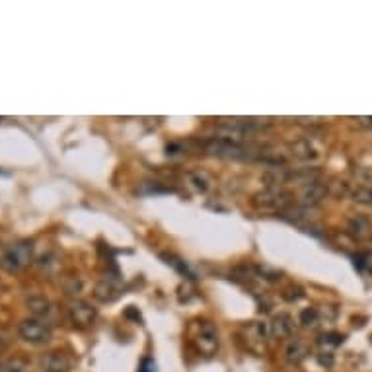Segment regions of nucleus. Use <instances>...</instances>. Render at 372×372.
Here are the masks:
<instances>
[{"label": "nucleus", "mask_w": 372, "mask_h": 372, "mask_svg": "<svg viewBox=\"0 0 372 372\" xmlns=\"http://www.w3.org/2000/svg\"><path fill=\"white\" fill-rule=\"evenodd\" d=\"M263 127L265 123H259L256 119H227L217 127V135L219 138H227L232 143H244L246 138L253 137Z\"/></svg>", "instance_id": "obj_5"}, {"label": "nucleus", "mask_w": 372, "mask_h": 372, "mask_svg": "<svg viewBox=\"0 0 372 372\" xmlns=\"http://www.w3.org/2000/svg\"><path fill=\"white\" fill-rule=\"evenodd\" d=\"M343 340H345V337H343L341 333L325 332L318 337V345H320V351H330V353H332V349L340 347L341 343H343Z\"/></svg>", "instance_id": "obj_19"}, {"label": "nucleus", "mask_w": 372, "mask_h": 372, "mask_svg": "<svg viewBox=\"0 0 372 372\" xmlns=\"http://www.w3.org/2000/svg\"><path fill=\"white\" fill-rule=\"evenodd\" d=\"M65 291L66 294H71V296H78L84 291V279L82 277H71V281L65 284Z\"/></svg>", "instance_id": "obj_23"}, {"label": "nucleus", "mask_w": 372, "mask_h": 372, "mask_svg": "<svg viewBox=\"0 0 372 372\" xmlns=\"http://www.w3.org/2000/svg\"><path fill=\"white\" fill-rule=\"evenodd\" d=\"M242 335H244V341H246V345H248V349L253 351V353H258V355H261V353L265 351L269 337H271V335H269V325L261 324V322L244 324Z\"/></svg>", "instance_id": "obj_7"}, {"label": "nucleus", "mask_w": 372, "mask_h": 372, "mask_svg": "<svg viewBox=\"0 0 372 372\" xmlns=\"http://www.w3.org/2000/svg\"><path fill=\"white\" fill-rule=\"evenodd\" d=\"M316 356H318V363L322 366H332L333 364V353H330V351H320Z\"/></svg>", "instance_id": "obj_26"}, {"label": "nucleus", "mask_w": 372, "mask_h": 372, "mask_svg": "<svg viewBox=\"0 0 372 372\" xmlns=\"http://www.w3.org/2000/svg\"><path fill=\"white\" fill-rule=\"evenodd\" d=\"M40 366L43 372H68L71 371V359L63 351H51L41 356Z\"/></svg>", "instance_id": "obj_12"}, {"label": "nucleus", "mask_w": 372, "mask_h": 372, "mask_svg": "<svg viewBox=\"0 0 372 372\" xmlns=\"http://www.w3.org/2000/svg\"><path fill=\"white\" fill-rule=\"evenodd\" d=\"M347 230H349V234L353 236V238H356V240H363V238H366V236L371 234V230H372L371 219H366V217H363V215H356V217H353V219L349 220Z\"/></svg>", "instance_id": "obj_16"}, {"label": "nucleus", "mask_w": 372, "mask_h": 372, "mask_svg": "<svg viewBox=\"0 0 372 372\" xmlns=\"http://www.w3.org/2000/svg\"><path fill=\"white\" fill-rule=\"evenodd\" d=\"M191 343L205 356L217 355L219 351V330L209 320H197L191 328Z\"/></svg>", "instance_id": "obj_4"}, {"label": "nucleus", "mask_w": 372, "mask_h": 372, "mask_svg": "<svg viewBox=\"0 0 372 372\" xmlns=\"http://www.w3.org/2000/svg\"><path fill=\"white\" fill-rule=\"evenodd\" d=\"M205 152L215 158H224V160H259L263 150H258L253 146L244 145V143H232L227 138L212 137L205 145Z\"/></svg>", "instance_id": "obj_1"}, {"label": "nucleus", "mask_w": 372, "mask_h": 372, "mask_svg": "<svg viewBox=\"0 0 372 372\" xmlns=\"http://www.w3.org/2000/svg\"><path fill=\"white\" fill-rule=\"evenodd\" d=\"M96 316V308L82 299H74L73 302L66 306V318H68V322H71L74 328H88V325L94 324Z\"/></svg>", "instance_id": "obj_8"}, {"label": "nucleus", "mask_w": 372, "mask_h": 372, "mask_svg": "<svg viewBox=\"0 0 372 372\" xmlns=\"http://www.w3.org/2000/svg\"><path fill=\"white\" fill-rule=\"evenodd\" d=\"M294 205V195L284 187H265L251 197V207L265 212H281Z\"/></svg>", "instance_id": "obj_2"}, {"label": "nucleus", "mask_w": 372, "mask_h": 372, "mask_svg": "<svg viewBox=\"0 0 372 372\" xmlns=\"http://www.w3.org/2000/svg\"><path fill=\"white\" fill-rule=\"evenodd\" d=\"M0 372H30V363L25 359L14 356L0 363Z\"/></svg>", "instance_id": "obj_20"}, {"label": "nucleus", "mask_w": 372, "mask_h": 372, "mask_svg": "<svg viewBox=\"0 0 372 372\" xmlns=\"http://www.w3.org/2000/svg\"><path fill=\"white\" fill-rule=\"evenodd\" d=\"M356 125L361 127H366V129H372V117H355Z\"/></svg>", "instance_id": "obj_28"}, {"label": "nucleus", "mask_w": 372, "mask_h": 372, "mask_svg": "<svg viewBox=\"0 0 372 372\" xmlns=\"http://www.w3.org/2000/svg\"><path fill=\"white\" fill-rule=\"evenodd\" d=\"M2 349H4V343H2V340H0V351H2Z\"/></svg>", "instance_id": "obj_29"}, {"label": "nucleus", "mask_w": 372, "mask_h": 372, "mask_svg": "<svg viewBox=\"0 0 372 372\" xmlns=\"http://www.w3.org/2000/svg\"><path fill=\"white\" fill-rule=\"evenodd\" d=\"M353 201L361 203V205H372V186H359L351 193Z\"/></svg>", "instance_id": "obj_21"}, {"label": "nucleus", "mask_w": 372, "mask_h": 372, "mask_svg": "<svg viewBox=\"0 0 372 372\" xmlns=\"http://www.w3.org/2000/svg\"><path fill=\"white\" fill-rule=\"evenodd\" d=\"M289 152L294 160H300V162H312L316 160L320 152L316 145L310 140V138H300V140H294L291 146H289Z\"/></svg>", "instance_id": "obj_14"}, {"label": "nucleus", "mask_w": 372, "mask_h": 372, "mask_svg": "<svg viewBox=\"0 0 372 372\" xmlns=\"http://www.w3.org/2000/svg\"><path fill=\"white\" fill-rule=\"evenodd\" d=\"M269 335L273 340H287L291 337L292 332H294V320H292L289 314H277L271 318L269 322Z\"/></svg>", "instance_id": "obj_11"}, {"label": "nucleus", "mask_w": 372, "mask_h": 372, "mask_svg": "<svg viewBox=\"0 0 372 372\" xmlns=\"http://www.w3.org/2000/svg\"><path fill=\"white\" fill-rule=\"evenodd\" d=\"M325 195H328V186L322 184L320 179H316V181H310V184H304V186L300 187L299 201L302 207L312 209V207L324 201Z\"/></svg>", "instance_id": "obj_9"}, {"label": "nucleus", "mask_w": 372, "mask_h": 372, "mask_svg": "<svg viewBox=\"0 0 372 372\" xmlns=\"http://www.w3.org/2000/svg\"><path fill=\"white\" fill-rule=\"evenodd\" d=\"M40 269L43 271V273H47V275H51V273H55L59 269V259L55 253H47V256H43V258L40 259Z\"/></svg>", "instance_id": "obj_22"}, {"label": "nucleus", "mask_w": 372, "mask_h": 372, "mask_svg": "<svg viewBox=\"0 0 372 372\" xmlns=\"http://www.w3.org/2000/svg\"><path fill=\"white\" fill-rule=\"evenodd\" d=\"M302 296H304V292H302V289H299V287H292V289H289V291L284 292V299L291 300V302L292 300L296 302V300H300Z\"/></svg>", "instance_id": "obj_27"}, {"label": "nucleus", "mask_w": 372, "mask_h": 372, "mask_svg": "<svg viewBox=\"0 0 372 372\" xmlns=\"http://www.w3.org/2000/svg\"><path fill=\"white\" fill-rule=\"evenodd\" d=\"M0 123H2V117H0Z\"/></svg>", "instance_id": "obj_30"}, {"label": "nucleus", "mask_w": 372, "mask_h": 372, "mask_svg": "<svg viewBox=\"0 0 372 372\" xmlns=\"http://www.w3.org/2000/svg\"><path fill=\"white\" fill-rule=\"evenodd\" d=\"M28 308H30L33 318H40V320H47L51 312H53V304L47 299H43V296H32L28 300Z\"/></svg>", "instance_id": "obj_18"}, {"label": "nucleus", "mask_w": 372, "mask_h": 372, "mask_svg": "<svg viewBox=\"0 0 372 372\" xmlns=\"http://www.w3.org/2000/svg\"><path fill=\"white\" fill-rule=\"evenodd\" d=\"M138 372H156V363H154L152 356H145V359L140 361Z\"/></svg>", "instance_id": "obj_25"}, {"label": "nucleus", "mask_w": 372, "mask_h": 372, "mask_svg": "<svg viewBox=\"0 0 372 372\" xmlns=\"http://www.w3.org/2000/svg\"><path fill=\"white\" fill-rule=\"evenodd\" d=\"M187 184H189V187L193 189L195 193L205 195L210 187H212V179L209 178L207 172L197 170V172H191V174L187 176Z\"/></svg>", "instance_id": "obj_17"}, {"label": "nucleus", "mask_w": 372, "mask_h": 372, "mask_svg": "<svg viewBox=\"0 0 372 372\" xmlns=\"http://www.w3.org/2000/svg\"><path fill=\"white\" fill-rule=\"evenodd\" d=\"M355 265L359 271H368V273H372V251H368V253H363V256H359V258L355 259Z\"/></svg>", "instance_id": "obj_24"}, {"label": "nucleus", "mask_w": 372, "mask_h": 372, "mask_svg": "<svg viewBox=\"0 0 372 372\" xmlns=\"http://www.w3.org/2000/svg\"><path fill=\"white\" fill-rule=\"evenodd\" d=\"M33 259V244L28 240L8 244L4 248H0V268H4L10 273L22 271L28 268Z\"/></svg>", "instance_id": "obj_3"}, {"label": "nucleus", "mask_w": 372, "mask_h": 372, "mask_svg": "<svg viewBox=\"0 0 372 372\" xmlns=\"http://www.w3.org/2000/svg\"><path fill=\"white\" fill-rule=\"evenodd\" d=\"M119 294H121V287L117 277H105L94 287V296L100 302H114Z\"/></svg>", "instance_id": "obj_13"}, {"label": "nucleus", "mask_w": 372, "mask_h": 372, "mask_svg": "<svg viewBox=\"0 0 372 372\" xmlns=\"http://www.w3.org/2000/svg\"><path fill=\"white\" fill-rule=\"evenodd\" d=\"M312 353V349L308 345L304 340H299V337H291V340L287 341V345H284V361L289 364H300L306 361L308 356Z\"/></svg>", "instance_id": "obj_10"}, {"label": "nucleus", "mask_w": 372, "mask_h": 372, "mask_svg": "<svg viewBox=\"0 0 372 372\" xmlns=\"http://www.w3.org/2000/svg\"><path fill=\"white\" fill-rule=\"evenodd\" d=\"M328 312H332V308H304L299 316V322L302 328H318L322 322H330L333 320V316H328Z\"/></svg>", "instance_id": "obj_15"}, {"label": "nucleus", "mask_w": 372, "mask_h": 372, "mask_svg": "<svg viewBox=\"0 0 372 372\" xmlns=\"http://www.w3.org/2000/svg\"><path fill=\"white\" fill-rule=\"evenodd\" d=\"M20 337L25 343H32V345H43L53 337V328L49 324L47 320H40V318H28L24 320L20 328H18Z\"/></svg>", "instance_id": "obj_6"}]
</instances>
